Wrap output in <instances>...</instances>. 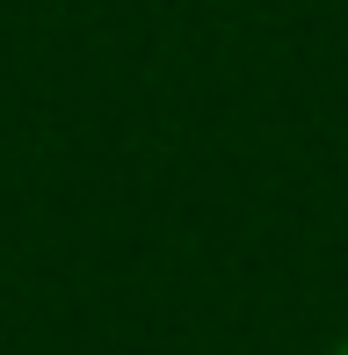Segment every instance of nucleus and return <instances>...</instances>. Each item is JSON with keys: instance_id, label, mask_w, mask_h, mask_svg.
I'll return each mask as SVG.
<instances>
[{"instance_id": "f257e3e1", "label": "nucleus", "mask_w": 348, "mask_h": 355, "mask_svg": "<svg viewBox=\"0 0 348 355\" xmlns=\"http://www.w3.org/2000/svg\"><path fill=\"white\" fill-rule=\"evenodd\" d=\"M327 355H348V334H341V341H334V348H327Z\"/></svg>"}]
</instances>
